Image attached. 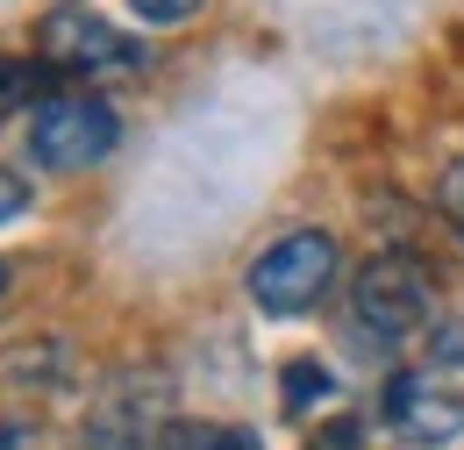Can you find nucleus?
Returning a JSON list of instances; mask_svg holds the SVG:
<instances>
[{"mask_svg": "<svg viewBox=\"0 0 464 450\" xmlns=\"http://www.w3.org/2000/svg\"><path fill=\"white\" fill-rule=\"evenodd\" d=\"M436 201H443V222H450V229L464 236V158H458L450 171H443V186H436Z\"/></svg>", "mask_w": 464, "mask_h": 450, "instance_id": "nucleus-9", "label": "nucleus"}, {"mask_svg": "<svg viewBox=\"0 0 464 450\" xmlns=\"http://www.w3.org/2000/svg\"><path fill=\"white\" fill-rule=\"evenodd\" d=\"M7 286H14V265H7V258H0V300H7Z\"/></svg>", "mask_w": 464, "mask_h": 450, "instance_id": "nucleus-16", "label": "nucleus"}, {"mask_svg": "<svg viewBox=\"0 0 464 450\" xmlns=\"http://www.w3.org/2000/svg\"><path fill=\"white\" fill-rule=\"evenodd\" d=\"M121 143V114L101 93H44L29 114V158L44 171H86Z\"/></svg>", "mask_w": 464, "mask_h": 450, "instance_id": "nucleus-3", "label": "nucleus"}, {"mask_svg": "<svg viewBox=\"0 0 464 450\" xmlns=\"http://www.w3.org/2000/svg\"><path fill=\"white\" fill-rule=\"evenodd\" d=\"M51 79H58V64H44V57H36V64H22V57H0V114L22 108L29 93H44Z\"/></svg>", "mask_w": 464, "mask_h": 450, "instance_id": "nucleus-7", "label": "nucleus"}, {"mask_svg": "<svg viewBox=\"0 0 464 450\" xmlns=\"http://www.w3.org/2000/svg\"><path fill=\"white\" fill-rule=\"evenodd\" d=\"M129 15H136V22H150V29H179V22H193V15H200V0H129Z\"/></svg>", "mask_w": 464, "mask_h": 450, "instance_id": "nucleus-8", "label": "nucleus"}, {"mask_svg": "<svg viewBox=\"0 0 464 450\" xmlns=\"http://www.w3.org/2000/svg\"><path fill=\"white\" fill-rule=\"evenodd\" d=\"M429 350H436L443 365H464V322H443V329H436V343H429Z\"/></svg>", "mask_w": 464, "mask_h": 450, "instance_id": "nucleus-13", "label": "nucleus"}, {"mask_svg": "<svg viewBox=\"0 0 464 450\" xmlns=\"http://www.w3.org/2000/svg\"><path fill=\"white\" fill-rule=\"evenodd\" d=\"M307 450H364V422H350V415H336V422H329V429H322V436H314Z\"/></svg>", "mask_w": 464, "mask_h": 450, "instance_id": "nucleus-11", "label": "nucleus"}, {"mask_svg": "<svg viewBox=\"0 0 464 450\" xmlns=\"http://www.w3.org/2000/svg\"><path fill=\"white\" fill-rule=\"evenodd\" d=\"M158 450H215V429L208 422H186V429H165Z\"/></svg>", "mask_w": 464, "mask_h": 450, "instance_id": "nucleus-12", "label": "nucleus"}, {"mask_svg": "<svg viewBox=\"0 0 464 450\" xmlns=\"http://www.w3.org/2000/svg\"><path fill=\"white\" fill-rule=\"evenodd\" d=\"M22 215H29V179H14V171L0 165V229L22 222Z\"/></svg>", "mask_w": 464, "mask_h": 450, "instance_id": "nucleus-10", "label": "nucleus"}, {"mask_svg": "<svg viewBox=\"0 0 464 450\" xmlns=\"http://www.w3.org/2000/svg\"><path fill=\"white\" fill-rule=\"evenodd\" d=\"M436 315V293H429V272L414 258H372L357 279H350V337L357 350H401L407 337H421Z\"/></svg>", "mask_w": 464, "mask_h": 450, "instance_id": "nucleus-1", "label": "nucleus"}, {"mask_svg": "<svg viewBox=\"0 0 464 450\" xmlns=\"http://www.w3.org/2000/svg\"><path fill=\"white\" fill-rule=\"evenodd\" d=\"M215 450H265L257 429H215Z\"/></svg>", "mask_w": 464, "mask_h": 450, "instance_id": "nucleus-14", "label": "nucleus"}, {"mask_svg": "<svg viewBox=\"0 0 464 450\" xmlns=\"http://www.w3.org/2000/svg\"><path fill=\"white\" fill-rule=\"evenodd\" d=\"M29 444V429H22V422H7V429H0V450H22Z\"/></svg>", "mask_w": 464, "mask_h": 450, "instance_id": "nucleus-15", "label": "nucleus"}, {"mask_svg": "<svg viewBox=\"0 0 464 450\" xmlns=\"http://www.w3.org/2000/svg\"><path fill=\"white\" fill-rule=\"evenodd\" d=\"M386 422H393V436L436 450L450 436H464V400L450 386H436L429 372H393L386 379Z\"/></svg>", "mask_w": 464, "mask_h": 450, "instance_id": "nucleus-5", "label": "nucleus"}, {"mask_svg": "<svg viewBox=\"0 0 464 450\" xmlns=\"http://www.w3.org/2000/svg\"><path fill=\"white\" fill-rule=\"evenodd\" d=\"M336 272H343L336 236H322V229H293V236H279V243L243 272V286H250V300H257L265 315H307V308L329 300Z\"/></svg>", "mask_w": 464, "mask_h": 450, "instance_id": "nucleus-2", "label": "nucleus"}, {"mask_svg": "<svg viewBox=\"0 0 464 450\" xmlns=\"http://www.w3.org/2000/svg\"><path fill=\"white\" fill-rule=\"evenodd\" d=\"M44 64H58L72 79H129L150 64V51L121 36L115 22H101L93 7H58L44 15Z\"/></svg>", "mask_w": 464, "mask_h": 450, "instance_id": "nucleus-4", "label": "nucleus"}, {"mask_svg": "<svg viewBox=\"0 0 464 450\" xmlns=\"http://www.w3.org/2000/svg\"><path fill=\"white\" fill-rule=\"evenodd\" d=\"M329 400H336V372L322 357H293L286 372H279V407H286L293 422L314 415V407H329Z\"/></svg>", "mask_w": 464, "mask_h": 450, "instance_id": "nucleus-6", "label": "nucleus"}]
</instances>
